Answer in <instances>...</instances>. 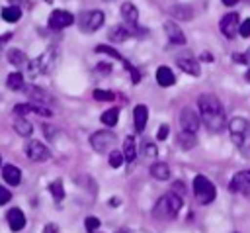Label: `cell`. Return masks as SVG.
Wrapping results in <instances>:
<instances>
[{
  "label": "cell",
  "instance_id": "32",
  "mask_svg": "<svg viewBox=\"0 0 250 233\" xmlns=\"http://www.w3.org/2000/svg\"><path fill=\"white\" fill-rule=\"evenodd\" d=\"M96 51H98V53H105V55H109L111 59L123 61V57L119 55V51H115V49H113V47H109V45H98V47H96Z\"/></svg>",
  "mask_w": 250,
  "mask_h": 233
},
{
  "label": "cell",
  "instance_id": "16",
  "mask_svg": "<svg viewBox=\"0 0 250 233\" xmlns=\"http://www.w3.org/2000/svg\"><path fill=\"white\" fill-rule=\"evenodd\" d=\"M23 92L29 96V102H37V104H43V106H47V104H53V98L45 92V90H41L39 86H25L23 88Z\"/></svg>",
  "mask_w": 250,
  "mask_h": 233
},
{
  "label": "cell",
  "instance_id": "24",
  "mask_svg": "<svg viewBox=\"0 0 250 233\" xmlns=\"http://www.w3.org/2000/svg\"><path fill=\"white\" fill-rule=\"evenodd\" d=\"M14 131H16L20 137H29V135L33 133V125H31L25 117L16 116V119H14Z\"/></svg>",
  "mask_w": 250,
  "mask_h": 233
},
{
  "label": "cell",
  "instance_id": "35",
  "mask_svg": "<svg viewBox=\"0 0 250 233\" xmlns=\"http://www.w3.org/2000/svg\"><path fill=\"white\" fill-rule=\"evenodd\" d=\"M92 96H94L96 100H100V102H111V100H113V94H111V92H107V90H100V88H96Z\"/></svg>",
  "mask_w": 250,
  "mask_h": 233
},
{
  "label": "cell",
  "instance_id": "14",
  "mask_svg": "<svg viewBox=\"0 0 250 233\" xmlns=\"http://www.w3.org/2000/svg\"><path fill=\"white\" fill-rule=\"evenodd\" d=\"M176 65H178V67H180L184 72H188V74H191V76H199V72H201L199 63H197L193 57H189L188 53L180 55V57L176 59Z\"/></svg>",
  "mask_w": 250,
  "mask_h": 233
},
{
  "label": "cell",
  "instance_id": "4",
  "mask_svg": "<svg viewBox=\"0 0 250 233\" xmlns=\"http://www.w3.org/2000/svg\"><path fill=\"white\" fill-rule=\"evenodd\" d=\"M229 131H230V139L232 143L242 149V151H248L250 149V123L246 117L242 116H236L229 121Z\"/></svg>",
  "mask_w": 250,
  "mask_h": 233
},
{
  "label": "cell",
  "instance_id": "37",
  "mask_svg": "<svg viewBox=\"0 0 250 233\" xmlns=\"http://www.w3.org/2000/svg\"><path fill=\"white\" fill-rule=\"evenodd\" d=\"M96 72H98L100 76H107V74L111 72V65H107V63H98V65H96Z\"/></svg>",
  "mask_w": 250,
  "mask_h": 233
},
{
  "label": "cell",
  "instance_id": "48",
  "mask_svg": "<svg viewBox=\"0 0 250 233\" xmlns=\"http://www.w3.org/2000/svg\"><path fill=\"white\" fill-rule=\"evenodd\" d=\"M117 233H125V231H117Z\"/></svg>",
  "mask_w": 250,
  "mask_h": 233
},
{
  "label": "cell",
  "instance_id": "51",
  "mask_svg": "<svg viewBox=\"0 0 250 233\" xmlns=\"http://www.w3.org/2000/svg\"><path fill=\"white\" fill-rule=\"evenodd\" d=\"M47 2H49V0H47Z\"/></svg>",
  "mask_w": 250,
  "mask_h": 233
},
{
  "label": "cell",
  "instance_id": "22",
  "mask_svg": "<svg viewBox=\"0 0 250 233\" xmlns=\"http://www.w3.org/2000/svg\"><path fill=\"white\" fill-rule=\"evenodd\" d=\"M6 86H8L10 90H14V92H23V88H25L23 72H20V70L10 72V74L6 76Z\"/></svg>",
  "mask_w": 250,
  "mask_h": 233
},
{
  "label": "cell",
  "instance_id": "19",
  "mask_svg": "<svg viewBox=\"0 0 250 233\" xmlns=\"http://www.w3.org/2000/svg\"><path fill=\"white\" fill-rule=\"evenodd\" d=\"M146 117H148V108L143 106V104L135 106V110H133V121H135V129L139 133L146 127Z\"/></svg>",
  "mask_w": 250,
  "mask_h": 233
},
{
  "label": "cell",
  "instance_id": "1",
  "mask_svg": "<svg viewBox=\"0 0 250 233\" xmlns=\"http://www.w3.org/2000/svg\"><path fill=\"white\" fill-rule=\"evenodd\" d=\"M197 106H199V117L203 119L205 127L209 131L219 133L227 125L225 108H223L221 100L215 94H201L197 98Z\"/></svg>",
  "mask_w": 250,
  "mask_h": 233
},
{
  "label": "cell",
  "instance_id": "44",
  "mask_svg": "<svg viewBox=\"0 0 250 233\" xmlns=\"http://www.w3.org/2000/svg\"><path fill=\"white\" fill-rule=\"evenodd\" d=\"M199 59H201V61H209V63H211V61H213V55H211V53H201V57H199Z\"/></svg>",
  "mask_w": 250,
  "mask_h": 233
},
{
  "label": "cell",
  "instance_id": "18",
  "mask_svg": "<svg viewBox=\"0 0 250 233\" xmlns=\"http://www.w3.org/2000/svg\"><path fill=\"white\" fill-rule=\"evenodd\" d=\"M2 178L10 184V186H18L21 182V170L16 164H4L2 166Z\"/></svg>",
  "mask_w": 250,
  "mask_h": 233
},
{
  "label": "cell",
  "instance_id": "7",
  "mask_svg": "<svg viewBox=\"0 0 250 233\" xmlns=\"http://www.w3.org/2000/svg\"><path fill=\"white\" fill-rule=\"evenodd\" d=\"M115 141H117V137H115V133H111V131H96V133L90 135V145H92V149H94L96 153H105V151H109V149L115 145Z\"/></svg>",
  "mask_w": 250,
  "mask_h": 233
},
{
  "label": "cell",
  "instance_id": "38",
  "mask_svg": "<svg viewBox=\"0 0 250 233\" xmlns=\"http://www.w3.org/2000/svg\"><path fill=\"white\" fill-rule=\"evenodd\" d=\"M238 33H240L242 37H250V18L244 20L242 23H238Z\"/></svg>",
  "mask_w": 250,
  "mask_h": 233
},
{
  "label": "cell",
  "instance_id": "46",
  "mask_svg": "<svg viewBox=\"0 0 250 233\" xmlns=\"http://www.w3.org/2000/svg\"><path fill=\"white\" fill-rule=\"evenodd\" d=\"M236 2H238V0H223V4H225V6H234Z\"/></svg>",
  "mask_w": 250,
  "mask_h": 233
},
{
  "label": "cell",
  "instance_id": "17",
  "mask_svg": "<svg viewBox=\"0 0 250 233\" xmlns=\"http://www.w3.org/2000/svg\"><path fill=\"white\" fill-rule=\"evenodd\" d=\"M164 31H166V35H168V39H170L172 43H176V45H184V43H186V35H184V31L180 29L178 23H174V22H164Z\"/></svg>",
  "mask_w": 250,
  "mask_h": 233
},
{
  "label": "cell",
  "instance_id": "34",
  "mask_svg": "<svg viewBox=\"0 0 250 233\" xmlns=\"http://www.w3.org/2000/svg\"><path fill=\"white\" fill-rule=\"evenodd\" d=\"M84 227H86L88 233H94V231H98V227H100V219L94 217V215H90V217L84 219Z\"/></svg>",
  "mask_w": 250,
  "mask_h": 233
},
{
  "label": "cell",
  "instance_id": "26",
  "mask_svg": "<svg viewBox=\"0 0 250 233\" xmlns=\"http://www.w3.org/2000/svg\"><path fill=\"white\" fill-rule=\"evenodd\" d=\"M121 155H123V161H127V163L135 161V157H137V145H135V137H131V135H129V137H125Z\"/></svg>",
  "mask_w": 250,
  "mask_h": 233
},
{
  "label": "cell",
  "instance_id": "41",
  "mask_svg": "<svg viewBox=\"0 0 250 233\" xmlns=\"http://www.w3.org/2000/svg\"><path fill=\"white\" fill-rule=\"evenodd\" d=\"M43 131H45V135H47L49 139H55V137H57V131H55L51 125H43Z\"/></svg>",
  "mask_w": 250,
  "mask_h": 233
},
{
  "label": "cell",
  "instance_id": "29",
  "mask_svg": "<svg viewBox=\"0 0 250 233\" xmlns=\"http://www.w3.org/2000/svg\"><path fill=\"white\" fill-rule=\"evenodd\" d=\"M117 119H119V108H109L102 114V123L107 127H113L117 123Z\"/></svg>",
  "mask_w": 250,
  "mask_h": 233
},
{
  "label": "cell",
  "instance_id": "52",
  "mask_svg": "<svg viewBox=\"0 0 250 233\" xmlns=\"http://www.w3.org/2000/svg\"><path fill=\"white\" fill-rule=\"evenodd\" d=\"M94 233H96V231H94Z\"/></svg>",
  "mask_w": 250,
  "mask_h": 233
},
{
  "label": "cell",
  "instance_id": "50",
  "mask_svg": "<svg viewBox=\"0 0 250 233\" xmlns=\"http://www.w3.org/2000/svg\"><path fill=\"white\" fill-rule=\"evenodd\" d=\"M105 2H109V0H105Z\"/></svg>",
  "mask_w": 250,
  "mask_h": 233
},
{
  "label": "cell",
  "instance_id": "27",
  "mask_svg": "<svg viewBox=\"0 0 250 233\" xmlns=\"http://www.w3.org/2000/svg\"><path fill=\"white\" fill-rule=\"evenodd\" d=\"M0 16H2L4 22L14 23V22H18L21 18V8L20 6H4L2 12H0Z\"/></svg>",
  "mask_w": 250,
  "mask_h": 233
},
{
  "label": "cell",
  "instance_id": "40",
  "mask_svg": "<svg viewBox=\"0 0 250 233\" xmlns=\"http://www.w3.org/2000/svg\"><path fill=\"white\" fill-rule=\"evenodd\" d=\"M160 141H164L166 137H168V125L164 123V125H160V129H158V135H156Z\"/></svg>",
  "mask_w": 250,
  "mask_h": 233
},
{
  "label": "cell",
  "instance_id": "2",
  "mask_svg": "<svg viewBox=\"0 0 250 233\" xmlns=\"http://www.w3.org/2000/svg\"><path fill=\"white\" fill-rule=\"evenodd\" d=\"M59 57H61L59 47H49V49H45L37 59L29 61L25 69H27L29 76H33V78L39 76V74H47V72H51V70L57 67Z\"/></svg>",
  "mask_w": 250,
  "mask_h": 233
},
{
  "label": "cell",
  "instance_id": "13",
  "mask_svg": "<svg viewBox=\"0 0 250 233\" xmlns=\"http://www.w3.org/2000/svg\"><path fill=\"white\" fill-rule=\"evenodd\" d=\"M135 33H137V31L133 29V25H129V23H117V25H113V27L109 29L107 37H109V41L121 43V41H127L129 37H133Z\"/></svg>",
  "mask_w": 250,
  "mask_h": 233
},
{
  "label": "cell",
  "instance_id": "3",
  "mask_svg": "<svg viewBox=\"0 0 250 233\" xmlns=\"http://www.w3.org/2000/svg\"><path fill=\"white\" fill-rule=\"evenodd\" d=\"M180 210H182V196L172 190V192H166L164 196H160V200L152 208V213L158 219H174Z\"/></svg>",
  "mask_w": 250,
  "mask_h": 233
},
{
  "label": "cell",
  "instance_id": "30",
  "mask_svg": "<svg viewBox=\"0 0 250 233\" xmlns=\"http://www.w3.org/2000/svg\"><path fill=\"white\" fill-rule=\"evenodd\" d=\"M178 143H180V147L182 149H193L195 147V143H197V139H195V133H186V131H182V133H178Z\"/></svg>",
  "mask_w": 250,
  "mask_h": 233
},
{
  "label": "cell",
  "instance_id": "45",
  "mask_svg": "<svg viewBox=\"0 0 250 233\" xmlns=\"http://www.w3.org/2000/svg\"><path fill=\"white\" fill-rule=\"evenodd\" d=\"M10 37H12V33H4V35H0V47H2Z\"/></svg>",
  "mask_w": 250,
  "mask_h": 233
},
{
  "label": "cell",
  "instance_id": "23",
  "mask_svg": "<svg viewBox=\"0 0 250 233\" xmlns=\"http://www.w3.org/2000/svg\"><path fill=\"white\" fill-rule=\"evenodd\" d=\"M156 82L162 86V88H166V86H172L174 84V72H172V69L170 67H158L156 69Z\"/></svg>",
  "mask_w": 250,
  "mask_h": 233
},
{
  "label": "cell",
  "instance_id": "28",
  "mask_svg": "<svg viewBox=\"0 0 250 233\" xmlns=\"http://www.w3.org/2000/svg\"><path fill=\"white\" fill-rule=\"evenodd\" d=\"M170 14L178 20H191L193 18V10L191 6H186V4H178V6H172L170 8Z\"/></svg>",
  "mask_w": 250,
  "mask_h": 233
},
{
  "label": "cell",
  "instance_id": "10",
  "mask_svg": "<svg viewBox=\"0 0 250 233\" xmlns=\"http://www.w3.org/2000/svg\"><path fill=\"white\" fill-rule=\"evenodd\" d=\"M180 125L186 133H197L199 129V116L191 108H182L180 112Z\"/></svg>",
  "mask_w": 250,
  "mask_h": 233
},
{
  "label": "cell",
  "instance_id": "42",
  "mask_svg": "<svg viewBox=\"0 0 250 233\" xmlns=\"http://www.w3.org/2000/svg\"><path fill=\"white\" fill-rule=\"evenodd\" d=\"M145 153H146L148 157H154V155H156V147L150 145V143H146V145H145Z\"/></svg>",
  "mask_w": 250,
  "mask_h": 233
},
{
  "label": "cell",
  "instance_id": "12",
  "mask_svg": "<svg viewBox=\"0 0 250 233\" xmlns=\"http://www.w3.org/2000/svg\"><path fill=\"white\" fill-rule=\"evenodd\" d=\"M219 27H221V31H223L225 37H229V39L234 37V33L238 31V14L236 12L225 14L221 18V22H219Z\"/></svg>",
  "mask_w": 250,
  "mask_h": 233
},
{
  "label": "cell",
  "instance_id": "39",
  "mask_svg": "<svg viewBox=\"0 0 250 233\" xmlns=\"http://www.w3.org/2000/svg\"><path fill=\"white\" fill-rule=\"evenodd\" d=\"M10 198H12L10 190H8V188H4V186H0V206L8 204V202H10Z\"/></svg>",
  "mask_w": 250,
  "mask_h": 233
},
{
  "label": "cell",
  "instance_id": "9",
  "mask_svg": "<svg viewBox=\"0 0 250 233\" xmlns=\"http://www.w3.org/2000/svg\"><path fill=\"white\" fill-rule=\"evenodd\" d=\"M47 23H49L51 29L61 31V29H64V27H68V25L74 23V16L70 12H66V10H53Z\"/></svg>",
  "mask_w": 250,
  "mask_h": 233
},
{
  "label": "cell",
  "instance_id": "6",
  "mask_svg": "<svg viewBox=\"0 0 250 233\" xmlns=\"http://www.w3.org/2000/svg\"><path fill=\"white\" fill-rule=\"evenodd\" d=\"M104 12H100V10H90V12H84V14H80V18H78V27H80V31H84V33H94V31H98L100 27H102V23H104Z\"/></svg>",
  "mask_w": 250,
  "mask_h": 233
},
{
  "label": "cell",
  "instance_id": "36",
  "mask_svg": "<svg viewBox=\"0 0 250 233\" xmlns=\"http://www.w3.org/2000/svg\"><path fill=\"white\" fill-rule=\"evenodd\" d=\"M121 63H123V67H125V69L129 70V74H131V80H133V82L137 84V82L141 80V72H139V70H137V69H135V67H133V65H131L129 61H121Z\"/></svg>",
  "mask_w": 250,
  "mask_h": 233
},
{
  "label": "cell",
  "instance_id": "49",
  "mask_svg": "<svg viewBox=\"0 0 250 233\" xmlns=\"http://www.w3.org/2000/svg\"><path fill=\"white\" fill-rule=\"evenodd\" d=\"M0 164H2V157H0Z\"/></svg>",
  "mask_w": 250,
  "mask_h": 233
},
{
  "label": "cell",
  "instance_id": "20",
  "mask_svg": "<svg viewBox=\"0 0 250 233\" xmlns=\"http://www.w3.org/2000/svg\"><path fill=\"white\" fill-rule=\"evenodd\" d=\"M6 59H8L10 65H14V67H18V69L27 67V63H29V59L25 57V53H23L21 49H8Z\"/></svg>",
  "mask_w": 250,
  "mask_h": 233
},
{
  "label": "cell",
  "instance_id": "11",
  "mask_svg": "<svg viewBox=\"0 0 250 233\" xmlns=\"http://www.w3.org/2000/svg\"><path fill=\"white\" fill-rule=\"evenodd\" d=\"M229 190H230V192H242V194L248 196V194H250V168L236 172V174L230 178Z\"/></svg>",
  "mask_w": 250,
  "mask_h": 233
},
{
  "label": "cell",
  "instance_id": "15",
  "mask_svg": "<svg viewBox=\"0 0 250 233\" xmlns=\"http://www.w3.org/2000/svg\"><path fill=\"white\" fill-rule=\"evenodd\" d=\"M6 219H8V225H10L12 231H21V229L25 227V221H27V219H25V213H23L20 208L8 210Z\"/></svg>",
  "mask_w": 250,
  "mask_h": 233
},
{
  "label": "cell",
  "instance_id": "25",
  "mask_svg": "<svg viewBox=\"0 0 250 233\" xmlns=\"http://www.w3.org/2000/svg\"><path fill=\"white\" fill-rule=\"evenodd\" d=\"M150 174L156 178V180H168L170 178V168H168V164L166 163H162V161H156V163H152L150 164Z\"/></svg>",
  "mask_w": 250,
  "mask_h": 233
},
{
  "label": "cell",
  "instance_id": "21",
  "mask_svg": "<svg viewBox=\"0 0 250 233\" xmlns=\"http://www.w3.org/2000/svg\"><path fill=\"white\" fill-rule=\"evenodd\" d=\"M121 16H123L125 23H129V25H135L139 22V10L135 8L133 2H123L121 4Z\"/></svg>",
  "mask_w": 250,
  "mask_h": 233
},
{
  "label": "cell",
  "instance_id": "53",
  "mask_svg": "<svg viewBox=\"0 0 250 233\" xmlns=\"http://www.w3.org/2000/svg\"><path fill=\"white\" fill-rule=\"evenodd\" d=\"M248 196H250V194H248Z\"/></svg>",
  "mask_w": 250,
  "mask_h": 233
},
{
  "label": "cell",
  "instance_id": "8",
  "mask_svg": "<svg viewBox=\"0 0 250 233\" xmlns=\"http://www.w3.org/2000/svg\"><path fill=\"white\" fill-rule=\"evenodd\" d=\"M23 149H25L27 159L33 161V163H43V161H47V159L51 157V151L47 149V145H43V143L37 141V139H31Z\"/></svg>",
  "mask_w": 250,
  "mask_h": 233
},
{
  "label": "cell",
  "instance_id": "43",
  "mask_svg": "<svg viewBox=\"0 0 250 233\" xmlns=\"http://www.w3.org/2000/svg\"><path fill=\"white\" fill-rule=\"evenodd\" d=\"M43 233H59V227L55 223H47L45 229H43Z\"/></svg>",
  "mask_w": 250,
  "mask_h": 233
},
{
  "label": "cell",
  "instance_id": "47",
  "mask_svg": "<svg viewBox=\"0 0 250 233\" xmlns=\"http://www.w3.org/2000/svg\"><path fill=\"white\" fill-rule=\"evenodd\" d=\"M244 78H246V80H250V69L246 70V74H244Z\"/></svg>",
  "mask_w": 250,
  "mask_h": 233
},
{
  "label": "cell",
  "instance_id": "5",
  "mask_svg": "<svg viewBox=\"0 0 250 233\" xmlns=\"http://www.w3.org/2000/svg\"><path fill=\"white\" fill-rule=\"evenodd\" d=\"M193 194H195V198H197L199 204H209V202L215 200L217 190H215V186H213V182L209 178L197 174L195 180H193Z\"/></svg>",
  "mask_w": 250,
  "mask_h": 233
},
{
  "label": "cell",
  "instance_id": "31",
  "mask_svg": "<svg viewBox=\"0 0 250 233\" xmlns=\"http://www.w3.org/2000/svg\"><path fill=\"white\" fill-rule=\"evenodd\" d=\"M49 192H51V196H53L55 202H61V200L64 198V186H62V180H53V182L49 184Z\"/></svg>",
  "mask_w": 250,
  "mask_h": 233
},
{
  "label": "cell",
  "instance_id": "33",
  "mask_svg": "<svg viewBox=\"0 0 250 233\" xmlns=\"http://www.w3.org/2000/svg\"><path fill=\"white\" fill-rule=\"evenodd\" d=\"M121 164H123V155H121V151H111V153H109V166L119 168Z\"/></svg>",
  "mask_w": 250,
  "mask_h": 233
}]
</instances>
